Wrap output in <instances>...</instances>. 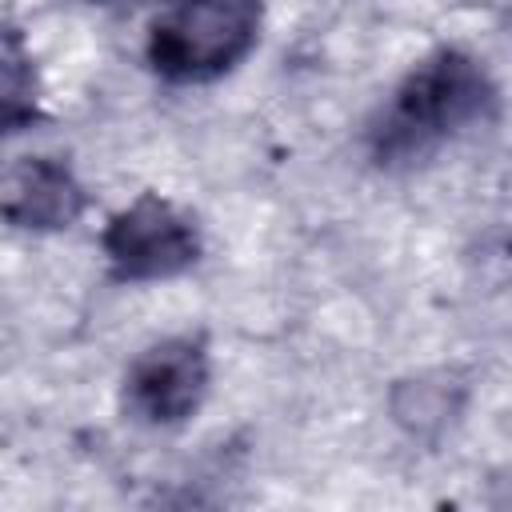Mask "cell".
<instances>
[{"mask_svg":"<svg viewBox=\"0 0 512 512\" xmlns=\"http://www.w3.org/2000/svg\"><path fill=\"white\" fill-rule=\"evenodd\" d=\"M496 84L488 68L460 52L436 48L392 88L388 104L376 112L368 128V156L380 168H404L468 128H480L496 116Z\"/></svg>","mask_w":512,"mask_h":512,"instance_id":"1","label":"cell"},{"mask_svg":"<svg viewBox=\"0 0 512 512\" xmlns=\"http://www.w3.org/2000/svg\"><path fill=\"white\" fill-rule=\"evenodd\" d=\"M260 0H168L148 24V64L168 84H208L260 40Z\"/></svg>","mask_w":512,"mask_h":512,"instance_id":"2","label":"cell"},{"mask_svg":"<svg viewBox=\"0 0 512 512\" xmlns=\"http://www.w3.org/2000/svg\"><path fill=\"white\" fill-rule=\"evenodd\" d=\"M200 248L196 220L160 192H140L100 232V252L120 284L172 280L200 260Z\"/></svg>","mask_w":512,"mask_h":512,"instance_id":"3","label":"cell"},{"mask_svg":"<svg viewBox=\"0 0 512 512\" xmlns=\"http://www.w3.org/2000/svg\"><path fill=\"white\" fill-rule=\"evenodd\" d=\"M208 348L200 336H164L124 372V412L148 428L184 424L208 396Z\"/></svg>","mask_w":512,"mask_h":512,"instance_id":"4","label":"cell"},{"mask_svg":"<svg viewBox=\"0 0 512 512\" xmlns=\"http://www.w3.org/2000/svg\"><path fill=\"white\" fill-rule=\"evenodd\" d=\"M84 184L56 156H20L4 172V220L12 228L60 232L84 216Z\"/></svg>","mask_w":512,"mask_h":512,"instance_id":"5","label":"cell"},{"mask_svg":"<svg viewBox=\"0 0 512 512\" xmlns=\"http://www.w3.org/2000/svg\"><path fill=\"white\" fill-rule=\"evenodd\" d=\"M40 116V88H36V68L32 52L24 48L20 32H4V128L24 132Z\"/></svg>","mask_w":512,"mask_h":512,"instance_id":"6","label":"cell"}]
</instances>
